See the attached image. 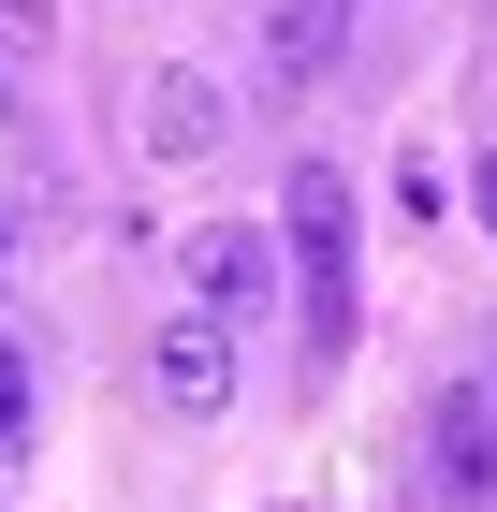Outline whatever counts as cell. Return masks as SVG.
I'll return each instance as SVG.
<instances>
[{"label":"cell","instance_id":"6da1fadb","mask_svg":"<svg viewBox=\"0 0 497 512\" xmlns=\"http://www.w3.org/2000/svg\"><path fill=\"white\" fill-rule=\"evenodd\" d=\"M278 264L307 278V337L351 352V176L337 161H293V191H278Z\"/></svg>","mask_w":497,"mask_h":512},{"label":"cell","instance_id":"7a4b0ae2","mask_svg":"<svg viewBox=\"0 0 497 512\" xmlns=\"http://www.w3.org/2000/svg\"><path fill=\"white\" fill-rule=\"evenodd\" d=\"M176 264H191V308L234 322V337L278 308V235L264 220H205V235H176Z\"/></svg>","mask_w":497,"mask_h":512},{"label":"cell","instance_id":"3957f363","mask_svg":"<svg viewBox=\"0 0 497 512\" xmlns=\"http://www.w3.org/2000/svg\"><path fill=\"white\" fill-rule=\"evenodd\" d=\"M234 381H249V366H234V322L176 308V322L147 337V395L176 410V425H220V410H234Z\"/></svg>","mask_w":497,"mask_h":512},{"label":"cell","instance_id":"277c9868","mask_svg":"<svg viewBox=\"0 0 497 512\" xmlns=\"http://www.w3.org/2000/svg\"><path fill=\"white\" fill-rule=\"evenodd\" d=\"M424 498H454V512L497 498V381H439V410H424Z\"/></svg>","mask_w":497,"mask_h":512},{"label":"cell","instance_id":"5b68a950","mask_svg":"<svg viewBox=\"0 0 497 512\" xmlns=\"http://www.w3.org/2000/svg\"><path fill=\"white\" fill-rule=\"evenodd\" d=\"M220 132H234V88L191 74V59H161V74L132 88V147H147V161H205Z\"/></svg>","mask_w":497,"mask_h":512},{"label":"cell","instance_id":"8992f818","mask_svg":"<svg viewBox=\"0 0 497 512\" xmlns=\"http://www.w3.org/2000/svg\"><path fill=\"white\" fill-rule=\"evenodd\" d=\"M351 44V0H264V74L278 88H322Z\"/></svg>","mask_w":497,"mask_h":512},{"label":"cell","instance_id":"52a82bcc","mask_svg":"<svg viewBox=\"0 0 497 512\" xmlns=\"http://www.w3.org/2000/svg\"><path fill=\"white\" fill-rule=\"evenodd\" d=\"M15 439H30V352L0 337V454H15Z\"/></svg>","mask_w":497,"mask_h":512},{"label":"cell","instance_id":"ba28073f","mask_svg":"<svg viewBox=\"0 0 497 512\" xmlns=\"http://www.w3.org/2000/svg\"><path fill=\"white\" fill-rule=\"evenodd\" d=\"M468 220H483V235H497V147H483V176H468Z\"/></svg>","mask_w":497,"mask_h":512},{"label":"cell","instance_id":"9c48e42d","mask_svg":"<svg viewBox=\"0 0 497 512\" xmlns=\"http://www.w3.org/2000/svg\"><path fill=\"white\" fill-rule=\"evenodd\" d=\"M0 278H15V220H0Z\"/></svg>","mask_w":497,"mask_h":512},{"label":"cell","instance_id":"30bf717a","mask_svg":"<svg viewBox=\"0 0 497 512\" xmlns=\"http://www.w3.org/2000/svg\"><path fill=\"white\" fill-rule=\"evenodd\" d=\"M483 118H497V59H483Z\"/></svg>","mask_w":497,"mask_h":512}]
</instances>
